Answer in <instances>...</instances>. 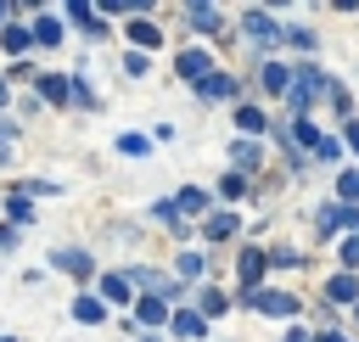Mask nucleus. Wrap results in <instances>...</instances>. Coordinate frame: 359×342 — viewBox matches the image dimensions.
Masks as SVG:
<instances>
[{"instance_id": "nucleus-6", "label": "nucleus", "mask_w": 359, "mask_h": 342, "mask_svg": "<svg viewBox=\"0 0 359 342\" xmlns=\"http://www.w3.org/2000/svg\"><path fill=\"white\" fill-rule=\"evenodd\" d=\"M264 264H269V258H264L258 247H247V252H241V264H236V269H241V286H247V292H258V275H264Z\"/></svg>"}, {"instance_id": "nucleus-26", "label": "nucleus", "mask_w": 359, "mask_h": 342, "mask_svg": "<svg viewBox=\"0 0 359 342\" xmlns=\"http://www.w3.org/2000/svg\"><path fill=\"white\" fill-rule=\"evenodd\" d=\"M123 73H129V78H140V73H146V56H140V50H129V56H123Z\"/></svg>"}, {"instance_id": "nucleus-4", "label": "nucleus", "mask_w": 359, "mask_h": 342, "mask_svg": "<svg viewBox=\"0 0 359 342\" xmlns=\"http://www.w3.org/2000/svg\"><path fill=\"white\" fill-rule=\"evenodd\" d=\"M258 78H264V90H269V95H286V90H292V67H280V62H264V67H258Z\"/></svg>"}, {"instance_id": "nucleus-11", "label": "nucleus", "mask_w": 359, "mask_h": 342, "mask_svg": "<svg viewBox=\"0 0 359 342\" xmlns=\"http://www.w3.org/2000/svg\"><path fill=\"white\" fill-rule=\"evenodd\" d=\"M325 292H331V303H353V297H359V280H353V275H331Z\"/></svg>"}, {"instance_id": "nucleus-36", "label": "nucleus", "mask_w": 359, "mask_h": 342, "mask_svg": "<svg viewBox=\"0 0 359 342\" xmlns=\"http://www.w3.org/2000/svg\"><path fill=\"white\" fill-rule=\"evenodd\" d=\"M0 342H11V336H0Z\"/></svg>"}, {"instance_id": "nucleus-2", "label": "nucleus", "mask_w": 359, "mask_h": 342, "mask_svg": "<svg viewBox=\"0 0 359 342\" xmlns=\"http://www.w3.org/2000/svg\"><path fill=\"white\" fill-rule=\"evenodd\" d=\"M67 17H73V22H79V28L90 34V39H101V34H107V22H101V11H95V6H84V0H73V6H67Z\"/></svg>"}, {"instance_id": "nucleus-33", "label": "nucleus", "mask_w": 359, "mask_h": 342, "mask_svg": "<svg viewBox=\"0 0 359 342\" xmlns=\"http://www.w3.org/2000/svg\"><path fill=\"white\" fill-rule=\"evenodd\" d=\"M348 140H353V146H359V123H348Z\"/></svg>"}, {"instance_id": "nucleus-7", "label": "nucleus", "mask_w": 359, "mask_h": 342, "mask_svg": "<svg viewBox=\"0 0 359 342\" xmlns=\"http://www.w3.org/2000/svg\"><path fill=\"white\" fill-rule=\"evenodd\" d=\"M28 39H39V45H56V39H62V17H50V11H45V17H34Z\"/></svg>"}, {"instance_id": "nucleus-19", "label": "nucleus", "mask_w": 359, "mask_h": 342, "mask_svg": "<svg viewBox=\"0 0 359 342\" xmlns=\"http://www.w3.org/2000/svg\"><path fill=\"white\" fill-rule=\"evenodd\" d=\"M101 297L107 303H129V275H107L101 280Z\"/></svg>"}, {"instance_id": "nucleus-1", "label": "nucleus", "mask_w": 359, "mask_h": 342, "mask_svg": "<svg viewBox=\"0 0 359 342\" xmlns=\"http://www.w3.org/2000/svg\"><path fill=\"white\" fill-rule=\"evenodd\" d=\"M247 303L264 308V314H275V320H292L297 314V297H286V292H247Z\"/></svg>"}, {"instance_id": "nucleus-30", "label": "nucleus", "mask_w": 359, "mask_h": 342, "mask_svg": "<svg viewBox=\"0 0 359 342\" xmlns=\"http://www.w3.org/2000/svg\"><path fill=\"white\" fill-rule=\"evenodd\" d=\"M337 191H342V196H359V174H342V179H337Z\"/></svg>"}, {"instance_id": "nucleus-13", "label": "nucleus", "mask_w": 359, "mask_h": 342, "mask_svg": "<svg viewBox=\"0 0 359 342\" xmlns=\"http://www.w3.org/2000/svg\"><path fill=\"white\" fill-rule=\"evenodd\" d=\"M241 28H247L252 39H275V22H269L264 11H247V17H241Z\"/></svg>"}, {"instance_id": "nucleus-29", "label": "nucleus", "mask_w": 359, "mask_h": 342, "mask_svg": "<svg viewBox=\"0 0 359 342\" xmlns=\"http://www.w3.org/2000/svg\"><path fill=\"white\" fill-rule=\"evenodd\" d=\"M342 264H348V269H359V235H353V241H342Z\"/></svg>"}, {"instance_id": "nucleus-10", "label": "nucleus", "mask_w": 359, "mask_h": 342, "mask_svg": "<svg viewBox=\"0 0 359 342\" xmlns=\"http://www.w3.org/2000/svg\"><path fill=\"white\" fill-rule=\"evenodd\" d=\"M174 207H180V219H185V213H202V207H208V191H196V185H185V191L174 196Z\"/></svg>"}, {"instance_id": "nucleus-18", "label": "nucleus", "mask_w": 359, "mask_h": 342, "mask_svg": "<svg viewBox=\"0 0 359 342\" xmlns=\"http://www.w3.org/2000/svg\"><path fill=\"white\" fill-rule=\"evenodd\" d=\"M6 213H11V224H28V219H34V202H28V191L6 196Z\"/></svg>"}, {"instance_id": "nucleus-17", "label": "nucleus", "mask_w": 359, "mask_h": 342, "mask_svg": "<svg viewBox=\"0 0 359 342\" xmlns=\"http://www.w3.org/2000/svg\"><path fill=\"white\" fill-rule=\"evenodd\" d=\"M258 157H264V151H258L252 140H236V146H230V163H236V168H258Z\"/></svg>"}, {"instance_id": "nucleus-20", "label": "nucleus", "mask_w": 359, "mask_h": 342, "mask_svg": "<svg viewBox=\"0 0 359 342\" xmlns=\"http://www.w3.org/2000/svg\"><path fill=\"white\" fill-rule=\"evenodd\" d=\"M224 235H236V213H213L208 219V241H224Z\"/></svg>"}, {"instance_id": "nucleus-12", "label": "nucleus", "mask_w": 359, "mask_h": 342, "mask_svg": "<svg viewBox=\"0 0 359 342\" xmlns=\"http://www.w3.org/2000/svg\"><path fill=\"white\" fill-rule=\"evenodd\" d=\"M135 314H140V325H163V320H168V303H163V297H140Z\"/></svg>"}, {"instance_id": "nucleus-25", "label": "nucleus", "mask_w": 359, "mask_h": 342, "mask_svg": "<svg viewBox=\"0 0 359 342\" xmlns=\"http://www.w3.org/2000/svg\"><path fill=\"white\" fill-rule=\"evenodd\" d=\"M208 314H224V292H202V320Z\"/></svg>"}, {"instance_id": "nucleus-34", "label": "nucleus", "mask_w": 359, "mask_h": 342, "mask_svg": "<svg viewBox=\"0 0 359 342\" xmlns=\"http://www.w3.org/2000/svg\"><path fill=\"white\" fill-rule=\"evenodd\" d=\"M6 17H11V6H6V0H0V22H6Z\"/></svg>"}, {"instance_id": "nucleus-8", "label": "nucleus", "mask_w": 359, "mask_h": 342, "mask_svg": "<svg viewBox=\"0 0 359 342\" xmlns=\"http://www.w3.org/2000/svg\"><path fill=\"white\" fill-rule=\"evenodd\" d=\"M39 101H56V107H62V101H67V78H62V73H39Z\"/></svg>"}, {"instance_id": "nucleus-27", "label": "nucleus", "mask_w": 359, "mask_h": 342, "mask_svg": "<svg viewBox=\"0 0 359 342\" xmlns=\"http://www.w3.org/2000/svg\"><path fill=\"white\" fill-rule=\"evenodd\" d=\"M180 275H185V280L202 275V258H196V252H180Z\"/></svg>"}, {"instance_id": "nucleus-28", "label": "nucleus", "mask_w": 359, "mask_h": 342, "mask_svg": "<svg viewBox=\"0 0 359 342\" xmlns=\"http://www.w3.org/2000/svg\"><path fill=\"white\" fill-rule=\"evenodd\" d=\"M219 191H224V196H241V191H247V179H241V174H224V185H219Z\"/></svg>"}, {"instance_id": "nucleus-35", "label": "nucleus", "mask_w": 359, "mask_h": 342, "mask_svg": "<svg viewBox=\"0 0 359 342\" xmlns=\"http://www.w3.org/2000/svg\"><path fill=\"white\" fill-rule=\"evenodd\" d=\"M0 107H6V78H0Z\"/></svg>"}, {"instance_id": "nucleus-31", "label": "nucleus", "mask_w": 359, "mask_h": 342, "mask_svg": "<svg viewBox=\"0 0 359 342\" xmlns=\"http://www.w3.org/2000/svg\"><path fill=\"white\" fill-rule=\"evenodd\" d=\"M6 146H11V129H0V157H6Z\"/></svg>"}, {"instance_id": "nucleus-15", "label": "nucleus", "mask_w": 359, "mask_h": 342, "mask_svg": "<svg viewBox=\"0 0 359 342\" xmlns=\"http://www.w3.org/2000/svg\"><path fill=\"white\" fill-rule=\"evenodd\" d=\"M196 90H202V95H236V78H230V73H208Z\"/></svg>"}, {"instance_id": "nucleus-23", "label": "nucleus", "mask_w": 359, "mask_h": 342, "mask_svg": "<svg viewBox=\"0 0 359 342\" xmlns=\"http://www.w3.org/2000/svg\"><path fill=\"white\" fill-rule=\"evenodd\" d=\"M118 151H123V157H146L151 140H146V135H118Z\"/></svg>"}, {"instance_id": "nucleus-21", "label": "nucleus", "mask_w": 359, "mask_h": 342, "mask_svg": "<svg viewBox=\"0 0 359 342\" xmlns=\"http://www.w3.org/2000/svg\"><path fill=\"white\" fill-rule=\"evenodd\" d=\"M202 325H208V320H202V314H191V308H180V314H174V331H180V336H202Z\"/></svg>"}, {"instance_id": "nucleus-24", "label": "nucleus", "mask_w": 359, "mask_h": 342, "mask_svg": "<svg viewBox=\"0 0 359 342\" xmlns=\"http://www.w3.org/2000/svg\"><path fill=\"white\" fill-rule=\"evenodd\" d=\"M73 314H79V320H84V325H95V320H101V314H107V308H101V303H95V297H79V303H73Z\"/></svg>"}, {"instance_id": "nucleus-32", "label": "nucleus", "mask_w": 359, "mask_h": 342, "mask_svg": "<svg viewBox=\"0 0 359 342\" xmlns=\"http://www.w3.org/2000/svg\"><path fill=\"white\" fill-rule=\"evenodd\" d=\"M286 342H314V336H303V331H286Z\"/></svg>"}, {"instance_id": "nucleus-16", "label": "nucleus", "mask_w": 359, "mask_h": 342, "mask_svg": "<svg viewBox=\"0 0 359 342\" xmlns=\"http://www.w3.org/2000/svg\"><path fill=\"white\" fill-rule=\"evenodd\" d=\"M264 123H269V118H264L258 107H236V129H241V135H258Z\"/></svg>"}, {"instance_id": "nucleus-9", "label": "nucleus", "mask_w": 359, "mask_h": 342, "mask_svg": "<svg viewBox=\"0 0 359 342\" xmlns=\"http://www.w3.org/2000/svg\"><path fill=\"white\" fill-rule=\"evenodd\" d=\"M185 17H191V28H202V34H219V11H213V6H185Z\"/></svg>"}, {"instance_id": "nucleus-5", "label": "nucleus", "mask_w": 359, "mask_h": 342, "mask_svg": "<svg viewBox=\"0 0 359 342\" xmlns=\"http://www.w3.org/2000/svg\"><path fill=\"white\" fill-rule=\"evenodd\" d=\"M50 264H56V269H67V275H79V280L90 275V252H79V247H62V252H50Z\"/></svg>"}, {"instance_id": "nucleus-3", "label": "nucleus", "mask_w": 359, "mask_h": 342, "mask_svg": "<svg viewBox=\"0 0 359 342\" xmlns=\"http://www.w3.org/2000/svg\"><path fill=\"white\" fill-rule=\"evenodd\" d=\"M213 73V62H208V50H180V78H191V84H202Z\"/></svg>"}, {"instance_id": "nucleus-14", "label": "nucleus", "mask_w": 359, "mask_h": 342, "mask_svg": "<svg viewBox=\"0 0 359 342\" xmlns=\"http://www.w3.org/2000/svg\"><path fill=\"white\" fill-rule=\"evenodd\" d=\"M129 39H135V45H140V50H151V45H157V39H163V34H157V28H151V22H146V17H135V22H129Z\"/></svg>"}, {"instance_id": "nucleus-22", "label": "nucleus", "mask_w": 359, "mask_h": 342, "mask_svg": "<svg viewBox=\"0 0 359 342\" xmlns=\"http://www.w3.org/2000/svg\"><path fill=\"white\" fill-rule=\"evenodd\" d=\"M0 45H6L11 56H22V50H28V28H0Z\"/></svg>"}]
</instances>
